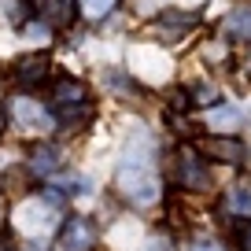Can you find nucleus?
Listing matches in <instances>:
<instances>
[{"mask_svg":"<svg viewBox=\"0 0 251 251\" xmlns=\"http://www.w3.org/2000/svg\"><path fill=\"white\" fill-rule=\"evenodd\" d=\"M115 185L133 207H151L159 200V174H155V141L148 133H133L118 159Z\"/></svg>","mask_w":251,"mask_h":251,"instance_id":"f257e3e1","label":"nucleus"},{"mask_svg":"<svg viewBox=\"0 0 251 251\" xmlns=\"http://www.w3.org/2000/svg\"><path fill=\"white\" fill-rule=\"evenodd\" d=\"M196 151L203 159H214V163H229V166H236V163H244L248 159V144L240 141V137H233V133H211V137H200L196 141Z\"/></svg>","mask_w":251,"mask_h":251,"instance_id":"f03ea898","label":"nucleus"},{"mask_svg":"<svg viewBox=\"0 0 251 251\" xmlns=\"http://www.w3.org/2000/svg\"><path fill=\"white\" fill-rule=\"evenodd\" d=\"M8 118L19 126V129H52L55 126V111L37 103L33 96H15L8 103Z\"/></svg>","mask_w":251,"mask_h":251,"instance_id":"7ed1b4c3","label":"nucleus"},{"mask_svg":"<svg viewBox=\"0 0 251 251\" xmlns=\"http://www.w3.org/2000/svg\"><path fill=\"white\" fill-rule=\"evenodd\" d=\"M177 181L192 192H207L211 188V170H207L203 155H200L192 144H181L177 148Z\"/></svg>","mask_w":251,"mask_h":251,"instance_id":"20e7f679","label":"nucleus"},{"mask_svg":"<svg viewBox=\"0 0 251 251\" xmlns=\"http://www.w3.org/2000/svg\"><path fill=\"white\" fill-rule=\"evenodd\" d=\"M96 244V226L81 214H71V218L59 226V244L55 251H93Z\"/></svg>","mask_w":251,"mask_h":251,"instance_id":"39448f33","label":"nucleus"},{"mask_svg":"<svg viewBox=\"0 0 251 251\" xmlns=\"http://www.w3.org/2000/svg\"><path fill=\"white\" fill-rule=\"evenodd\" d=\"M48 71H52V59H48L45 52H33V55H23V59H15V67H11V78H15L23 89H37L41 81L48 78Z\"/></svg>","mask_w":251,"mask_h":251,"instance_id":"423d86ee","label":"nucleus"},{"mask_svg":"<svg viewBox=\"0 0 251 251\" xmlns=\"http://www.w3.org/2000/svg\"><path fill=\"white\" fill-rule=\"evenodd\" d=\"M89 103V89L78 78H59L52 85V111H67V107H85Z\"/></svg>","mask_w":251,"mask_h":251,"instance_id":"0eeeda50","label":"nucleus"},{"mask_svg":"<svg viewBox=\"0 0 251 251\" xmlns=\"http://www.w3.org/2000/svg\"><path fill=\"white\" fill-rule=\"evenodd\" d=\"M188 26H196V15H192V11H163L159 23H155V30H159V41L174 45L177 37H185Z\"/></svg>","mask_w":251,"mask_h":251,"instance_id":"6e6552de","label":"nucleus"},{"mask_svg":"<svg viewBox=\"0 0 251 251\" xmlns=\"http://www.w3.org/2000/svg\"><path fill=\"white\" fill-rule=\"evenodd\" d=\"M59 151L52 148V144H37V148L30 151V163H26V170L33 174V177H52L55 170H59Z\"/></svg>","mask_w":251,"mask_h":251,"instance_id":"1a4fd4ad","label":"nucleus"},{"mask_svg":"<svg viewBox=\"0 0 251 251\" xmlns=\"http://www.w3.org/2000/svg\"><path fill=\"white\" fill-rule=\"evenodd\" d=\"M222 211H226L229 218H236V222H248V218H251V192H248L244 185H233V188L226 192Z\"/></svg>","mask_w":251,"mask_h":251,"instance_id":"9d476101","label":"nucleus"},{"mask_svg":"<svg viewBox=\"0 0 251 251\" xmlns=\"http://www.w3.org/2000/svg\"><path fill=\"white\" fill-rule=\"evenodd\" d=\"M0 181H4V192L19 200V196H26V192H30V181H33V174L23 166V170H8Z\"/></svg>","mask_w":251,"mask_h":251,"instance_id":"9b49d317","label":"nucleus"},{"mask_svg":"<svg viewBox=\"0 0 251 251\" xmlns=\"http://www.w3.org/2000/svg\"><path fill=\"white\" fill-rule=\"evenodd\" d=\"M226 33H229V37H244V41H248V37H251V8H236V11H229V19H226Z\"/></svg>","mask_w":251,"mask_h":251,"instance_id":"f8f14e48","label":"nucleus"},{"mask_svg":"<svg viewBox=\"0 0 251 251\" xmlns=\"http://www.w3.org/2000/svg\"><path fill=\"white\" fill-rule=\"evenodd\" d=\"M236 126H240V111H236V107H214L211 111V129H218V133H233Z\"/></svg>","mask_w":251,"mask_h":251,"instance_id":"ddd939ff","label":"nucleus"},{"mask_svg":"<svg viewBox=\"0 0 251 251\" xmlns=\"http://www.w3.org/2000/svg\"><path fill=\"white\" fill-rule=\"evenodd\" d=\"M115 4H118V0H78L81 15H85L89 23H100V19H107L111 11H115Z\"/></svg>","mask_w":251,"mask_h":251,"instance_id":"4468645a","label":"nucleus"},{"mask_svg":"<svg viewBox=\"0 0 251 251\" xmlns=\"http://www.w3.org/2000/svg\"><path fill=\"white\" fill-rule=\"evenodd\" d=\"M200 55H203L207 63H226L229 59V45H226V41H203Z\"/></svg>","mask_w":251,"mask_h":251,"instance_id":"2eb2a0df","label":"nucleus"},{"mask_svg":"<svg viewBox=\"0 0 251 251\" xmlns=\"http://www.w3.org/2000/svg\"><path fill=\"white\" fill-rule=\"evenodd\" d=\"M30 4L45 19H59V23H67V15H63V0H30Z\"/></svg>","mask_w":251,"mask_h":251,"instance_id":"dca6fc26","label":"nucleus"},{"mask_svg":"<svg viewBox=\"0 0 251 251\" xmlns=\"http://www.w3.org/2000/svg\"><path fill=\"white\" fill-rule=\"evenodd\" d=\"M26 8H23V0H0V19L4 23H23Z\"/></svg>","mask_w":251,"mask_h":251,"instance_id":"f3484780","label":"nucleus"},{"mask_svg":"<svg viewBox=\"0 0 251 251\" xmlns=\"http://www.w3.org/2000/svg\"><path fill=\"white\" fill-rule=\"evenodd\" d=\"M188 96H192V103H214V89L211 85H192Z\"/></svg>","mask_w":251,"mask_h":251,"instance_id":"a211bd4d","label":"nucleus"},{"mask_svg":"<svg viewBox=\"0 0 251 251\" xmlns=\"http://www.w3.org/2000/svg\"><path fill=\"white\" fill-rule=\"evenodd\" d=\"M26 37H41V41H45V37H48L45 19H41V23H30V26H26Z\"/></svg>","mask_w":251,"mask_h":251,"instance_id":"6ab92c4d","label":"nucleus"},{"mask_svg":"<svg viewBox=\"0 0 251 251\" xmlns=\"http://www.w3.org/2000/svg\"><path fill=\"white\" fill-rule=\"evenodd\" d=\"M240 248H244V251H251V218H248V222H240Z\"/></svg>","mask_w":251,"mask_h":251,"instance_id":"aec40b11","label":"nucleus"},{"mask_svg":"<svg viewBox=\"0 0 251 251\" xmlns=\"http://www.w3.org/2000/svg\"><path fill=\"white\" fill-rule=\"evenodd\" d=\"M0 251H15V240H11V233H0Z\"/></svg>","mask_w":251,"mask_h":251,"instance_id":"412c9836","label":"nucleus"},{"mask_svg":"<svg viewBox=\"0 0 251 251\" xmlns=\"http://www.w3.org/2000/svg\"><path fill=\"white\" fill-rule=\"evenodd\" d=\"M4 129H8V107L0 103V137H4Z\"/></svg>","mask_w":251,"mask_h":251,"instance_id":"4be33fe9","label":"nucleus"},{"mask_svg":"<svg viewBox=\"0 0 251 251\" xmlns=\"http://www.w3.org/2000/svg\"><path fill=\"white\" fill-rule=\"evenodd\" d=\"M196 251H222L218 244H203V248H196Z\"/></svg>","mask_w":251,"mask_h":251,"instance_id":"5701e85b","label":"nucleus"},{"mask_svg":"<svg viewBox=\"0 0 251 251\" xmlns=\"http://www.w3.org/2000/svg\"><path fill=\"white\" fill-rule=\"evenodd\" d=\"M30 251H45V248H41V244H30Z\"/></svg>","mask_w":251,"mask_h":251,"instance_id":"b1692460","label":"nucleus"}]
</instances>
